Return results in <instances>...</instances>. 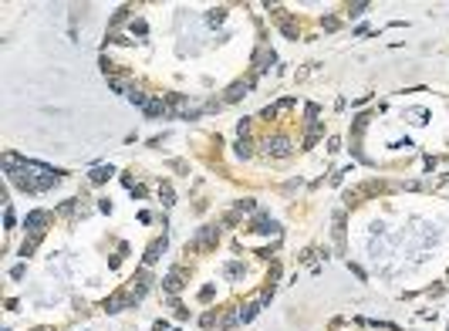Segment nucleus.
I'll return each instance as SVG.
<instances>
[{
	"mask_svg": "<svg viewBox=\"0 0 449 331\" xmlns=\"http://www.w3.org/2000/svg\"><path fill=\"white\" fill-rule=\"evenodd\" d=\"M24 274H27V267H24V264H17V267H14V271H10V277H14V281H20V277H24Z\"/></svg>",
	"mask_w": 449,
	"mask_h": 331,
	"instance_id": "obj_22",
	"label": "nucleus"
},
{
	"mask_svg": "<svg viewBox=\"0 0 449 331\" xmlns=\"http://www.w3.org/2000/svg\"><path fill=\"white\" fill-rule=\"evenodd\" d=\"M237 210H240V213H250V210H253V199H240Z\"/></svg>",
	"mask_w": 449,
	"mask_h": 331,
	"instance_id": "obj_21",
	"label": "nucleus"
},
{
	"mask_svg": "<svg viewBox=\"0 0 449 331\" xmlns=\"http://www.w3.org/2000/svg\"><path fill=\"white\" fill-rule=\"evenodd\" d=\"M146 115L149 118H159V115H169V105L162 98H149V105H146Z\"/></svg>",
	"mask_w": 449,
	"mask_h": 331,
	"instance_id": "obj_9",
	"label": "nucleus"
},
{
	"mask_svg": "<svg viewBox=\"0 0 449 331\" xmlns=\"http://www.w3.org/2000/svg\"><path fill=\"white\" fill-rule=\"evenodd\" d=\"M216 325V314H203V328H213Z\"/></svg>",
	"mask_w": 449,
	"mask_h": 331,
	"instance_id": "obj_23",
	"label": "nucleus"
},
{
	"mask_svg": "<svg viewBox=\"0 0 449 331\" xmlns=\"http://www.w3.org/2000/svg\"><path fill=\"white\" fill-rule=\"evenodd\" d=\"M250 85H253V78H247V81H237V85H230V92H226V101H237V98H244L247 92H250Z\"/></svg>",
	"mask_w": 449,
	"mask_h": 331,
	"instance_id": "obj_8",
	"label": "nucleus"
},
{
	"mask_svg": "<svg viewBox=\"0 0 449 331\" xmlns=\"http://www.w3.org/2000/svg\"><path fill=\"white\" fill-rule=\"evenodd\" d=\"M132 101V105H142V108H146V105H149V98L142 95V92H139V88H129V95H125Z\"/></svg>",
	"mask_w": 449,
	"mask_h": 331,
	"instance_id": "obj_14",
	"label": "nucleus"
},
{
	"mask_svg": "<svg viewBox=\"0 0 449 331\" xmlns=\"http://www.w3.org/2000/svg\"><path fill=\"white\" fill-rule=\"evenodd\" d=\"M267 152H274V156H287V152H291V142H287V139H267Z\"/></svg>",
	"mask_w": 449,
	"mask_h": 331,
	"instance_id": "obj_10",
	"label": "nucleus"
},
{
	"mask_svg": "<svg viewBox=\"0 0 449 331\" xmlns=\"http://www.w3.org/2000/svg\"><path fill=\"white\" fill-rule=\"evenodd\" d=\"M38 240H41V236H31V240H24V243H20V257H31V253H34V247H38Z\"/></svg>",
	"mask_w": 449,
	"mask_h": 331,
	"instance_id": "obj_16",
	"label": "nucleus"
},
{
	"mask_svg": "<svg viewBox=\"0 0 449 331\" xmlns=\"http://www.w3.org/2000/svg\"><path fill=\"white\" fill-rule=\"evenodd\" d=\"M48 220H51V216L44 213V210H34V213H27L24 227L31 230V236H41V234H44V227H48Z\"/></svg>",
	"mask_w": 449,
	"mask_h": 331,
	"instance_id": "obj_3",
	"label": "nucleus"
},
{
	"mask_svg": "<svg viewBox=\"0 0 449 331\" xmlns=\"http://www.w3.org/2000/svg\"><path fill=\"white\" fill-rule=\"evenodd\" d=\"M38 331H51V328H38Z\"/></svg>",
	"mask_w": 449,
	"mask_h": 331,
	"instance_id": "obj_24",
	"label": "nucleus"
},
{
	"mask_svg": "<svg viewBox=\"0 0 449 331\" xmlns=\"http://www.w3.org/2000/svg\"><path fill=\"white\" fill-rule=\"evenodd\" d=\"M159 199H162V206H172V186H169V183L159 186Z\"/></svg>",
	"mask_w": 449,
	"mask_h": 331,
	"instance_id": "obj_15",
	"label": "nucleus"
},
{
	"mask_svg": "<svg viewBox=\"0 0 449 331\" xmlns=\"http://www.w3.org/2000/svg\"><path fill=\"white\" fill-rule=\"evenodd\" d=\"M270 64H274V51H270V47H260V51H257V71H267Z\"/></svg>",
	"mask_w": 449,
	"mask_h": 331,
	"instance_id": "obj_12",
	"label": "nucleus"
},
{
	"mask_svg": "<svg viewBox=\"0 0 449 331\" xmlns=\"http://www.w3.org/2000/svg\"><path fill=\"white\" fill-rule=\"evenodd\" d=\"M166 247H169L166 236H155V240L149 243V250H146V264H155V260H159V253H166Z\"/></svg>",
	"mask_w": 449,
	"mask_h": 331,
	"instance_id": "obj_7",
	"label": "nucleus"
},
{
	"mask_svg": "<svg viewBox=\"0 0 449 331\" xmlns=\"http://www.w3.org/2000/svg\"><path fill=\"white\" fill-rule=\"evenodd\" d=\"M260 308H263L260 301H253V304H247L244 311H237V314H240V321H253V318L260 314Z\"/></svg>",
	"mask_w": 449,
	"mask_h": 331,
	"instance_id": "obj_13",
	"label": "nucleus"
},
{
	"mask_svg": "<svg viewBox=\"0 0 449 331\" xmlns=\"http://www.w3.org/2000/svg\"><path fill=\"white\" fill-rule=\"evenodd\" d=\"M112 176H115L112 166H98V169H92V183H95V186H101V183H108Z\"/></svg>",
	"mask_w": 449,
	"mask_h": 331,
	"instance_id": "obj_11",
	"label": "nucleus"
},
{
	"mask_svg": "<svg viewBox=\"0 0 449 331\" xmlns=\"http://www.w3.org/2000/svg\"><path fill=\"white\" fill-rule=\"evenodd\" d=\"M129 304H132L129 291H118V294H112V297L105 301V311H108V314H115V311H122V308H129Z\"/></svg>",
	"mask_w": 449,
	"mask_h": 331,
	"instance_id": "obj_6",
	"label": "nucleus"
},
{
	"mask_svg": "<svg viewBox=\"0 0 449 331\" xmlns=\"http://www.w3.org/2000/svg\"><path fill=\"white\" fill-rule=\"evenodd\" d=\"M183 277H186V271H183V267L169 271V274H166V281H162V287H166L169 294H179V291H183Z\"/></svg>",
	"mask_w": 449,
	"mask_h": 331,
	"instance_id": "obj_5",
	"label": "nucleus"
},
{
	"mask_svg": "<svg viewBox=\"0 0 449 331\" xmlns=\"http://www.w3.org/2000/svg\"><path fill=\"white\" fill-rule=\"evenodd\" d=\"M3 169H7V179L24 193H44V189H54L61 183V173H54L51 166H41L34 159H20L14 152L3 156Z\"/></svg>",
	"mask_w": 449,
	"mask_h": 331,
	"instance_id": "obj_1",
	"label": "nucleus"
},
{
	"mask_svg": "<svg viewBox=\"0 0 449 331\" xmlns=\"http://www.w3.org/2000/svg\"><path fill=\"white\" fill-rule=\"evenodd\" d=\"M250 230H253V234H263V236H270V234H277L281 227H277V223H274V220H270L267 213H257V220H253V227H250Z\"/></svg>",
	"mask_w": 449,
	"mask_h": 331,
	"instance_id": "obj_4",
	"label": "nucleus"
},
{
	"mask_svg": "<svg viewBox=\"0 0 449 331\" xmlns=\"http://www.w3.org/2000/svg\"><path fill=\"white\" fill-rule=\"evenodd\" d=\"M321 132H324V125H311V132H307V139H304V145L311 149V145L318 142V136H321Z\"/></svg>",
	"mask_w": 449,
	"mask_h": 331,
	"instance_id": "obj_17",
	"label": "nucleus"
},
{
	"mask_svg": "<svg viewBox=\"0 0 449 331\" xmlns=\"http://www.w3.org/2000/svg\"><path fill=\"white\" fill-rule=\"evenodd\" d=\"M240 274H244L240 264H226V277H240Z\"/></svg>",
	"mask_w": 449,
	"mask_h": 331,
	"instance_id": "obj_19",
	"label": "nucleus"
},
{
	"mask_svg": "<svg viewBox=\"0 0 449 331\" xmlns=\"http://www.w3.org/2000/svg\"><path fill=\"white\" fill-rule=\"evenodd\" d=\"M237 156H240V159L250 156V142H247V139H240V142H237Z\"/></svg>",
	"mask_w": 449,
	"mask_h": 331,
	"instance_id": "obj_18",
	"label": "nucleus"
},
{
	"mask_svg": "<svg viewBox=\"0 0 449 331\" xmlns=\"http://www.w3.org/2000/svg\"><path fill=\"white\" fill-rule=\"evenodd\" d=\"M223 17H226V10H213L206 20H209V24H223Z\"/></svg>",
	"mask_w": 449,
	"mask_h": 331,
	"instance_id": "obj_20",
	"label": "nucleus"
},
{
	"mask_svg": "<svg viewBox=\"0 0 449 331\" xmlns=\"http://www.w3.org/2000/svg\"><path fill=\"white\" fill-rule=\"evenodd\" d=\"M216 240H220V230H216V227H203V230L196 234V240L186 247V253H189V250H209Z\"/></svg>",
	"mask_w": 449,
	"mask_h": 331,
	"instance_id": "obj_2",
	"label": "nucleus"
}]
</instances>
